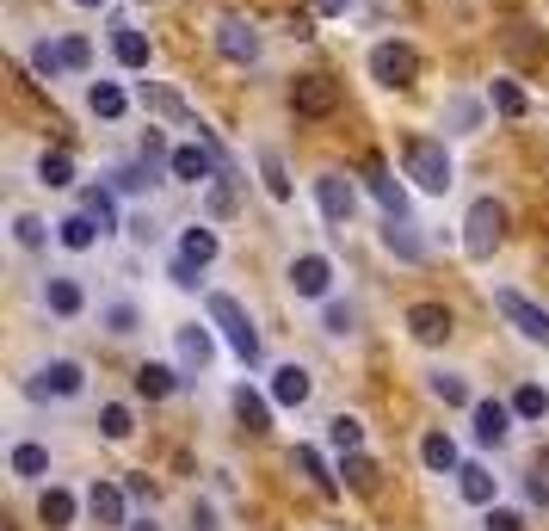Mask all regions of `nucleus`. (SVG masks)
I'll list each match as a JSON object with an SVG mask.
<instances>
[{
    "instance_id": "1",
    "label": "nucleus",
    "mask_w": 549,
    "mask_h": 531,
    "mask_svg": "<svg viewBox=\"0 0 549 531\" xmlns=\"http://www.w3.org/2000/svg\"><path fill=\"white\" fill-rule=\"evenodd\" d=\"M401 161H408V180H414V186L451 192V155H445V143H432V136H408Z\"/></svg>"
},
{
    "instance_id": "2",
    "label": "nucleus",
    "mask_w": 549,
    "mask_h": 531,
    "mask_svg": "<svg viewBox=\"0 0 549 531\" xmlns=\"http://www.w3.org/2000/svg\"><path fill=\"white\" fill-rule=\"evenodd\" d=\"M210 322L229 334V346H235V359H241V365H260V334H253L247 309H241L235 297H223V291H216V297H210Z\"/></svg>"
},
{
    "instance_id": "3",
    "label": "nucleus",
    "mask_w": 549,
    "mask_h": 531,
    "mask_svg": "<svg viewBox=\"0 0 549 531\" xmlns=\"http://www.w3.org/2000/svg\"><path fill=\"white\" fill-rule=\"evenodd\" d=\"M500 235H506V210H500L494 198H475V204H469V223H463L469 260H488L494 247H500Z\"/></svg>"
},
{
    "instance_id": "4",
    "label": "nucleus",
    "mask_w": 549,
    "mask_h": 531,
    "mask_svg": "<svg viewBox=\"0 0 549 531\" xmlns=\"http://www.w3.org/2000/svg\"><path fill=\"white\" fill-rule=\"evenodd\" d=\"M371 75H377L383 87H414V81H420V56H414L408 44H377V50H371Z\"/></svg>"
},
{
    "instance_id": "5",
    "label": "nucleus",
    "mask_w": 549,
    "mask_h": 531,
    "mask_svg": "<svg viewBox=\"0 0 549 531\" xmlns=\"http://www.w3.org/2000/svg\"><path fill=\"white\" fill-rule=\"evenodd\" d=\"M494 309H500L525 340H543V346H549V309H537V303L519 297V291H494Z\"/></svg>"
},
{
    "instance_id": "6",
    "label": "nucleus",
    "mask_w": 549,
    "mask_h": 531,
    "mask_svg": "<svg viewBox=\"0 0 549 531\" xmlns=\"http://www.w3.org/2000/svg\"><path fill=\"white\" fill-rule=\"evenodd\" d=\"M290 105H297V118H327L340 105V81H327V75H303L297 93H290Z\"/></svg>"
},
{
    "instance_id": "7",
    "label": "nucleus",
    "mask_w": 549,
    "mask_h": 531,
    "mask_svg": "<svg viewBox=\"0 0 549 531\" xmlns=\"http://www.w3.org/2000/svg\"><path fill=\"white\" fill-rule=\"evenodd\" d=\"M451 328H457V322H451L445 303H414V309H408V334H414L420 346H445Z\"/></svg>"
},
{
    "instance_id": "8",
    "label": "nucleus",
    "mask_w": 549,
    "mask_h": 531,
    "mask_svg": "<svg viewBox=\"0 0 549 531\" xmlns=\"http://www.w3.org/2000/svg\"><path fill=\"white\" fill-rule=\"evenodd\" d=\"M315 198H321V210H327V223H352L358 192H352L346 173H321V180H315Z\"/></svg>"
},
{
    "instance_id": "9",
    "label": "nucleus",
    "mask_w": 549,
    "mask_h": 531,
    "mask_svg": "<svg viewBox=\"0 0 549 531\" xmlns=\"http://www.w3.org/2000/svg\"><path fill=\"white\" fill-rule=\"evenodd\" d=\"M167 173H173V180H186V186H198V180H210V173H216V155L204 149V136H198V143H186V149H173V161H167Z\"/></svg>"
},
{
    "instance_id": "10",
    "label": "nucleus",
    "mask_w": 549,
    "mask_h": 531,
    "mask_svg": "<svg viewBox=\"0 0 549 531\" xmlns=\"http://www.w3.org/2000/svg\"><path fill=\"white\" fill-rule=\"evenodd\" d=\"M81 383H87V371L75 359H56V365H44V377L31 389H38V396H81Z\"/></svg>"
},
{
    "instance_id": "11",
    "label": "nucleus",
    "mask_w": 549,
    "mask_h": 531,
    "mask_svg": "<svg viewBox=\"0 0 549 531\" xmlns=\"http://www.w3.org/2000/svg\"><path fill=\"white\" fill-rule=\"evenodd\" d=\"M290 285H297V297H327V285H334V266H327L321 254H303L297 266H290Z\"/></svg>"
},
{
    "instance_id": "12",
    "label": "nucleus",
    "mask_w": 549,
    "mask_h": 531,
    "mask_svg": "<svg viewBox=\"0 0 549 531\" xmlns=\"http://www.w3.org/2000/svg\"><path fill=\"white\" fill-rule=\"evenodd\" d=\"M364 173H371V198L383 204V217H408V192H401V180H395V173H389L383 161H371Z\"/></svg>"
},
{
    "instance_id": "13",
    "label": "nucleus",
    "mask_w": 549,
    "mask_h": 531,
    "mask_svg": "<svg viewBox=\"0 0 549 531\" xmlns=\"http://www.w3.org/2000/svg\"><path fill=\"white\" fill-rule=\"evenodd\" d=\"M216 44H223L229 62H260V38H253L241 19H223V25H216Z\"/></svg>"
},
{
    "instance_id": "14",
    "label": "nucleus",
    "mask_w": 549,
    "mask_h": 531,
    "mask_svg": "<svg viewBox=\"0 0 549 531\" xmlns=\"http://www.w3.org/2000/svg\"><path fill=\"white\" fill-rule=\"evenodd\" d=\"M309 389H315V383H309V371H303V365L272 371V402H278V408H303V402H309Z\"/></svg>"
},
{
    "instance_id": "15",
    "label": "nucleus",
    "mask_w": 549,
    "mask_h": 531,
    "mask_svg": "<svg viewBox=\"0 0 549 531\" xmlns=\"http://www.w3.org/2000/svg\"><path fill=\"white\" fill-rule=\"evenodd\" d=\"M506 427H512V408L506 402H475V439H482V445H500L506 439Z\"/></svg>"
},
{
    "instance_id": "16",
    "label": "nucleus",
    "mask_w": 549,
    "mask_h": 531,
    "mask_svg": "<svg viewBox=\"0 0 549 531\" xmlns=\"http://www.w3.org/2000/svg\"><path fill=\"white\" fill-rule=\"evenodd\" d=\"M99 235H105V229L87 217V210H75V217H62V223H56V241L68 247V254H87V247H93Z\"/></svg>"
},
{
    "instance_id": "17",
    "label": "nucleus",
    "mask_w": 549,
    "mask_h": 531,
    "mask_svg": "<svg viewBox=\"0 0 549 531\" xmlns=\"http://www.w3.org/2000/svg\"><path fill=\"white\" fill-rule=\"evenodd\" d=\"M235 420H241V427L247 433H272V408H266V396H260V389H235Z\"/></svg>"
},
{
    "instance_id": "18",
    "label": "nucleus",
    "mask_w": 549,
    "mask_h": 531,
    "mask_svg": "<svg viewBox=\"0 0 549 531\" xmlns=\"http://www.w3.org/2000/svg\"><path fill=\"white\" fill-rule=\"evenodd\" d=\"M124 501H130L124 488H112V482H93V494H87V513H93L99 525H124Z\"/></svg>"
},
{
    "instance_id": "19",
    "label": "nucleus",
    "mask_w": 549,
    "mask_h": 531,
    "mask_svg": "<svg viewBox=\"0 0 549 531\" xmlns=\"http://www.w3.org/2000/svg\"><path fill=\"white\" fill-rule=\"evenodd\" d=\"M290 470H303V476H309L321 494H334V488H340V476L327 470V457H321L315 445H297V451H290Z\"/></svg>"
},
{
    "instance_id": "20",
    "label": "nucleus",
    "mask_w": 549,
    "mask_h": 531,
    "mask_svg": "<svg viewBox=\"0 0 549 531\" xmlns=\"http://www.w3.org/2000/svg\"><path fill=\"white\" fill-rule=\"evenodd\" d=\"M383 247H389V254H401V260H420V254H426V241L414 235V223H408V217H389Z\"/></svg>"
},
{
    "instance_id": "21",
    "label": "nucleus",
    "mask_w": 549,
    "mask_h": 531,
    "mask_svg": "<svg viewBox=\"0 0 549 531\" xmlns=\"http://www.w3.org/2000/svg\"><path fill=\"white\" fill-rule=\"evenodd\" d=\"M210 359H216L210 334H204V328H179V365H186V371H204Z\"/></svg>"
},
{
    "instance_id": "22",
    "label": "nucleus",
    "mask_w": 549,
    "mask_h": 531,
    "mask_svg": "<svg viewBox=\"0 0 549 531\" xmlns=\"http://www.w3.org/2000/svg\"><path fill=\"white\" fill-rule=\"evenodd\" d=\"M457 488H463L469 507H494V476H488L482 464H463V470H457Z\"/></svg>"
},
{
    "instance_id": "23",
    "label": "nucleus",
    "mask_w": 549,
    "mask_h": 531,
    "mask_svg": "<svg viewBox=\"0 0 549 531\" xmlns=\"http://www.w3.org/2000/svg\"><path fill=\"white\" fill-rule=\"evenodd\" d=\"M13 476H19V482L50 476V451H44V445H31V439H25V445H13Z\"/></svg>"
},
{
    "instance_id": "24",
    "label": "nucleus",
    "mask_w": 549,
    "mask_h": 531,
    "mask_svg": "<svg viewBox=\"0 0 549 531\" xmlns=\"http://www.w3.org/2000/svg\"><path fill=\"white\" fill-rule=\"evenodd\" d=\"M44 303H50L56 315H81V309H87V291L75 285V278H50V291H44Z\"/></svg>"
},
{
    "instance_id": "25",
    "label": "nucleus",
    "mask_w": 549,
    "mask_h": 531,
    "mask_svg": "<svg viewBox=\"0 0 549 531\" xmlns=\"http://www.w3.org/2000/svg\"><path fill=\"white\" fill-rule=\"evenodd\" d=\"M38 519H44L50 531H62V525H75V494H68V488H50L44 501H38Z\"/></svg>"
},
{
    "instance_id": "26",
    "label": "nucleus",
    "mask_w": 549,
    "mask_h": 531,
    "mask_svg": "<svg viewBox=\"0 0 549 531\" xmlns=\"http://www.w3.org/2000/svg\"><path fill=\"white\" fill-rule=\"evenodd\" d=\"M112 50H118V62H124V68H149V38H142L136 25H118Z\"/></svg>"
},
{
    "instance_id": "27",
    "label": "nucleus",
    "mask_w": 549,
    "mask_h": 531,
    "mask_svg": "<svg viewBox=\"0 0 549 531\" xmlns=\"http://www.w3.org/2000/svg\"><path fill=\"white\" fill-rule=\"evenodd\" d=\"M420 457H426V470H438V476H445V470H463V464H457V445H451L445 433H426V439H420Z\"/></svg>"
},
{
    "instance_id": "28",
    "label": "nucleus",
    "mask_w": 549,
    "mask_h": 531,
    "mask_svg": "<svg viewBox=\"0 0 549 531\" xmlns=\"http://www.w3.org/2000/svg\"><path fill=\"white\" fill-rule=\"evenodd\" d=\"M173 365H142L136 371V396H149V402H161V396H173Z\"/></svg>"
},
{
    "instance_id": "29",
    "label": "nucleus",
    "mask_w": 549,
    "mask_h": 531,
    "mask_svg": "<svg viewBox=\"0 0 549 531\" xmlns=\"http://www.w3.org/2000/svg\"><path fill=\"white\" fill-rule=\"evenodd\" d=\"M142 99H149L155 112H167V118H179V124H192V112H186V99H179L173 87H155V81H142Z\"/></svg>"
},
{
    "instance_id": "30",
    "label": "nucleus",
    "mask_w": 549,
    "mask_h": 531,
    "mask_svg": "<svg viewBox=\"0 0 549 531\" xmlns=\"http://www.w3.org/2000/svg\"><path fill=\"white\" fill-rule=\"evenodd\" d=\"M87 105H93V112L99 118H124V87H112V81H93V93H87Z\"/></svg>"
},
{
    "instance_id": "31",
    "label": "nucleus",
    "mask_w": 549,
    "mask_h": 531,
    "mask_svg": "<svg viewBox=\"0 0 549 531\" xmlns=\"http://www.w3.org/2000/svg\"><path fill=\"white\" fill-rule=\"evenodd\" d=\"M179 254H186V260H198V266H210V260H216V235L192 223L186 235H179Z\"/></svg>"
},
{
    "instance_id": "32",
    "label": "nucleus",
    "mask_w": 549,
    "mask_h": 531,
    "mask_svg": "<svg viewBox=\"0 0 549 531\" xmlns=\"http://www.w3.org/2000/svg\"><path fill=\"white\" fill-rule=\"evenodd\" d=\"M327 445H334V451L346 457V451H358V445H364V427H358L352 414H340V420H327Z\"/></svg>"
},
{
    "instance_id": "33",
    "label": "nucleus",
    "mask_w": 549,
    "mask_h": 531,
    "mask_svg": "<svg viewBox=\"0 0 549 531\" xmlns=\"http://www.w3.org/2000/svg\"><path fill=\"white\" fill-rule=\"evenodd\" d=\"M81 210H87V217H93V223H99L105 235L118 229V204H112V192H99V186H93V192L81 198Z\"/></svg>"
},
{
    "instance_id": "34",
    "label": "nucleus",
    "mask_w": 549,
    "mask_h": 531,
    "mask_svg": "<svg viewBox=\"0 0 549 531\" xmlns=\"http://www.w3.org/2000/svg\"><path fill=\"white\" fill-rule=\"evenodd\" d=\"M432 396L445 402V408H469V383H463L457 371H438V377H432Z\"/></svg>"
},
{
    "instance_id": "35",
    "label": "nucleus",
    "mask_w": 549,
    "mask_h": 531,
    "mask_svg": "<svg viewBox=\"0 0 549 531\" xmlns=\"http://www.w3.org/2000/svg\"><path fill=\"white\" fill-rule=\"evenodd\" d=\"M340 476L358 488V494H371L377 488V464H371V457H358V451H346V464H340Z\"/></svg>"
},
{
    "instance_id": "36",
    "label": "nucleus",
    "mask_w": 549,
    "mask_h": 531,
    "mask_svg": "<svg viewBox=\"0 0 549 531\" xmlns=\"http://www.w3.org/2000/svg\"><path fill=\"white\" fill-rule=\"evenodd\" d=\"M260 173H266V192L284 204V198H290V180H284V161H278V149H260Z\"/></svg>"
},
{
    "instance_id": "37",
    "label": "nucleus",
    "mask_w": 549,
    "mask_h": 531,
    "mask_svg": "<svg viewBox=\"0 0 549 531\" xmlns=\"http://www.w3.org/2000/svg\"><path fill=\"white\" fill-rule=\"evenodd\" d=\"M512 414H525V420H543L549 414V396L537 383H519V396H512Z\"/></svg>"
},
{
    "instance_id": "38",
    "label": "nucleus",
    "mask_w": 549,
    "mask_h": 531,
    "mask_svg": "<svg viewBox=\"0 0 549 531\" xmlns=\"http://www.w3.org/2000/svg\"><path fill=\"white\" fill-rule=\"evenodd\" d=\"M99 322H105V334H136V322H142V315H136V303H105V315H99Z\"/></svg>"
},
{
    "instance_id": "39",
    "label": "nucleus",
    "mask_w": 549,
    "mask_h": 531,
    "mask_svg": "<svg viewBox=\"0 0 549 531\" xmlns=\"http://www.w3.org/2000/svg\"><path fill=\"white\" fill-rule=\"evenodd\" d=\"M99 433H105V439H112V445H124V439L136 433V427H130V408H118V402H112V408H105V414H99Z\"/></svg>"
},
{
    "instance_id": "40",
    "label": "nucleus",
    "mask_w": 549,
    "mask_h": 531,
    "mask_svg": "<svg viewBox=\"0 0 549 531\" xmlns=\"http://www.w3.org/2000/svg\"><path fill=\"white\" fill-rule=\"evenodd\" d=\"M38 180H44V186H68V180H75V161H68L62 149L44 155V161H38Z\"/></svg>"
},
{
    "instance_id": "41",
    "label": "nucleus",
    "mask_w": 549,
    "mask_h": 531,
    "mask_svg": "<svg viewBox=\"0 0 549 531\" xmlns=\"http://www.w3.org/2000/svg\"><path fill=\"white\" fill-rule=\"evenodd\" d=\"M155 186V161H136V167H118V192H149Z\"/></svg>"
},
{
    "instance_id": "42",
    "label": "nucleus",
    "mask_w": 549,
    "mask_h": 531,
    "mask_svg": "<svg viewBox=\"0 0 549 531\" xmlns=\"http://www.w3.org/2000/svg\"><path fill=\"white\" fill-rule=\"evenodd\" d=\"M494 112L500 118H525V93L512 87V81H494Z\"/></svg>"
},
{
    "instance_id": "43",
    "label": "nucleus",
    "mask_w": 549,
    "mask_h": 531,
    "mask_svg": "<svg viewBox=\"0 0 549 531\" xmlns=\"http://www.w3.org/2000/svg\"><path fill=\"white\" fill-rule=\"evenodd\" d=\"M31 68H38L44 81H56L62 68H68V62H62V44H56V50H50V44H38V50H31Z\"/></svg>"
},
{
    "instance_id": "44",
    "label": "nucleus",
    "mask_w": 549,
    "mask_h": 531,
    "mask_svg": "<svg viewBox=\"0 0 549 531\" xmlns=\"http://www.w3.org/2000/svg\"><path fill=\"white\" fill-rule=\"evenodd\" d=\"M210 217H235V186H229V173L210 186Z\"/></svg>"
},
{
    "instance_id": "45",
    "label": "nucleus",
    "mask_w": 549,
    "mask_h": 531,
    "mask_svg": "<svg viewBox=\"0 0 549 531\" xmlns=\"http://www.w3.org/2000/svg\"><path fill=\"white\" fill-rule=\"evenodd\" d=\"M198 272H204V266H198V260H186V254H179V260L167 266V278H173L179 291H198Z\"/></svg>"
},
{
    "instance_id": "46",
    "label": "nucleus",
    "mask_w": 549,
    "mask_h": 531,
    "mask_svg": "<svg viewBox=\"0 0 549 531\" xmlns=\"http://www.w3.org/2000/svg\"><path fill=\"white\" fill-rule=\"evenodd\" d=\"M13 241L19 247H44V223L38 217H13Z\"/></svg>"
},
{
    "instance_id": "47",
    "label": "nucleus",
    "mask_w": 549,
    "mask_h": 531,
    "mask_svg": "<svg viewBox=\"0 0 549 531\" xmlns=\"http://www.w3.org/2000/svg\"><path fill=\"white\" fill-rule=\"evenodd\" d=\"M352 328H358L352 303H327V334H352Z\"/></svg>"
},
{
    "instance_id": "48",
    "label": "nucleus",
    "mask_w": 549,
    "mask_h": 531,
    "mask_svg": "<svg viewBox=\"0 0 549 531\" xmlns=\"http://www.w3.org/2000/svg\"><path fill=\"white\" fill-rule=\"evenodd\" d=\"M62 62H68V68H87V62H93V44H87V38H62Z\"/></svg>"
},
{
    "instance_id": "49",
    "label": "nucleus",
    "mask_w": 549,
    "mask_h": 531,
    "mask_svg": "<svg viewBox=\"0 0 549 531\" xmlns=\"http://www.w3.org/2000/svg\"><path fill=\"white\" fill-rule=\"evenodd\" d=\"M482 531H525V519H519V513H506V507H488Z\"/></svg>"
},
{
    "instance_id": "50",
    "label": "nucleus",
    "mask_w": 549,
    "mask_h": 531,
    "mask_svg": "<svg viewBox=\"0 0 549 531\" xmlns=\"http://www.w3.org/2000/svg\"><path fill=\"white\" fill-rule=\"evenodd\" d=\"M124 494H130V501H155V482H149V476H130Z\"/></svg>"
},
{
    "instance_id": "51",
    "label": "nucleus",
    "mask_w": 549,
    "mask_h": 531,
    "mask_svg": "<svg viewBox=\"0 0 549 531\" xmlns=\"http://www.w3.org/2000/svg\"><path fill=\"white\" fill-rule=\"evenodd\" d=\"M451 124H457V130H469V124H475V105H469V99H457V105H451Z\"/></svg>"
},
{
    "instance_id": "52",
    "label": "nucleus",
    "mask_w": 549,
    "mask_h": 531,
    "mask_svg": "<svg viewBox=\"0 0 549 531\" xmlns=\"http://www.w3.org/2000/svg\"><path fill=\"white\" fill-rule=\"evenodd\" d=\"M192 531H216V513H210V507H204V501H198V507H192Z\"/></svg>"
},
{
    "instance_id": "53",
    "label": "nucleus",
    "mask_w": 549,
    "mask_h": 531,
    "mask_svg": "<svg viewBox=\"0 0 549 531\" xmlns=\"http://www.w3.org/2000/svg\"><path fill=\"white\" fill-rule=\"evenodd\" d=\"M321 13H346V0H321Z\"/></svg>"
},
{
    "instance_id": "54",
    "label": "nucleus",
    "mask_w": 549,
    "mask_h": 531,
    "mask_svg": "<svg viewBox=\"0 0 549 531\" xmlns=\"http://www.w3.org/2000/svg\"><path fill=\"white\" fill-rule=\"evenodd\" d=\"M130 531H161V525H155V519H136V525H130Z\"/></svg>"
},
{
    "instance_id": "55",
    "label": "nucleus",
    "mask_w": 549,
    "mask_h": 531,
    "mask_svg": "<svg viewBox=\"0 0 549 531\" xmlns=\"http://www.w3.org/2000/svg\"><path fill=\"white\" fill-rule=\"evenodd\" d=\"M81 7H105V0H81Z\"/></svg>"
}]
</instances>
